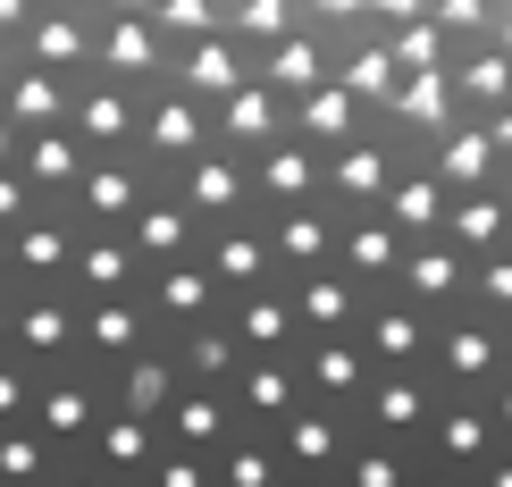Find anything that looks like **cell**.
Returning <instances> with one entry per match:
<instances>
[{
  "label": "cell",
  "mask_w": 512,
  "mask_h": 487,
  "mask_svg": "<svg viewBox=\"0 0 512 487\" xmlns=\"http://www.w3.org/2000/svg\"><path fill=\"white\" fill-rule=\"evenodd\" d=\"M0 487H512V0H0Z\"/></svg>",
  "instance_id": "obj_1"
}]
</instances>
